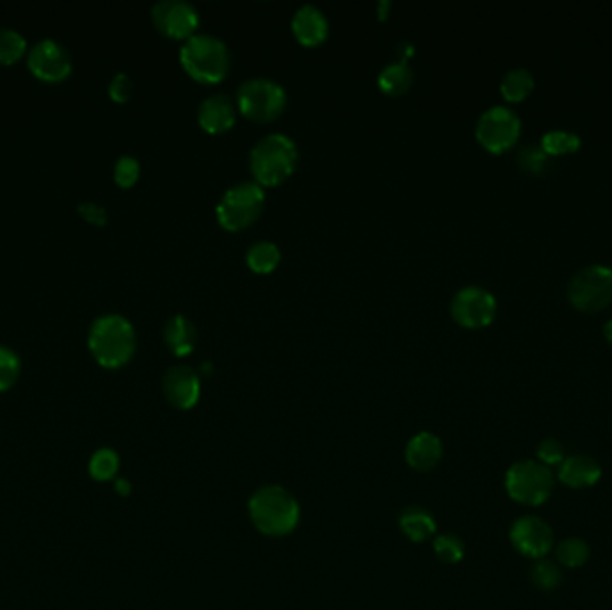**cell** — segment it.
Returning <instances> with one entry per match:
<instances>
[{"mask_svg":"<svg viewBox=\"0 0 612 610\" xmlns=\"http://www.w3.org/2000/svg\"><path fill=\"white\" fill-rule=\"evenodd\" d=\"M555 553L560 565L569 567V569H578L589 560L591 549H589V544L582 540L580 537H567L557 544Z\"/></svg>","mask_w":612,"mask_h":610,"instance_id":"obj_24","label":"cell"},{"mask_svg":"<svg viewBox=\"0 0 612 610\" xmlns=\"http://www.w3.org/2000/svg\"><path fill=\"white\" fill-rule=\"evenodd\" d=\"M88 348L103 367H122L136 350L135 326L120 314H104L90 326Z\"/></svg>","mask_w":612,"mask_h":610,"instance_id":"obj_1","label":"cell"},{"mask_svg":"<svg viewBox=\"0 0 612 610\" xmlns=\"http://www.w3.org/2000/svg\"><path fill=\"white\" fill-rule=\"evenodd\" d=\"M398 54H400V60H409L414 54V45L410 42H401L398 47Z\"/></svg>","mask_w":612,"mask_h":610,"instance_id":"obj_36","label":"cell"},{"mask_svg":"<svg viewBox=\"0 0 612 610\" xmlns=\"http://www.w3.org/2000/svg\"><path fill=\"white\" fill-rule=\"evenodd\" d=\"M281 260L279 247L270 240H258L249 245L245 252V261L251 270L258 274L270 272Z\"/></svg>","mask_w":612,"mask_h":610,"instance_id":"obj_22","label":"cell"},{"mask_svg":"<svg viewBox=\"0 0 612 610\" xmlns=\"http://www.w3.org/2000/svg\"><path fill=\"white\" fill-rule=\"evenodd\" d=\"M156 29L170 38H190L197 33L201 17L188 0H158L151 8Z\"/></svg>","mask_w":612,"mask_h":610,"instance_id":"obj_11","label":"cell"},{"mask_svg":"<svg viewBox=\"0 0 612 610\" xmlns=\"http://www.w3.org/2000/svg\"><path fill=\"white\" fill-rule=\"evenodd\" d=\"M557 478L560 483L571 489H587L600 482L601 467L589 455H571L557 469Z\"/></svg>","mask_w":612,"mask_h":610,"instance_id":"obj_17","label":"cell"},{"mask_svg":"<svg viewBox=\"0 0 612 610\" xmlns=\"http://www.w3.org/2000/svg\"><path fill=\"white\" fill-rule=\"evenodd\" d=\"M31 72L44 81H62L72 70L69 49L53 38H42L31 45L28 53Z\"/></svg>","mask_w":612,"mask_h":610,"instance_id":"obj_13","label":"cell"},{"mask_svg":"<svg viewBox=\"0 0 612 610\" xmlns=\"http://www.w3.org/2000/svg\"><path fill=\"white\" fill-rule=\"evenodd\" d=\"M496 297L482 286H464L450 302L453 321L471 330L489 326L496 317Z\"/></svg>","mask_w":612,"mask_h":610,"instance_id":"obj_10","label":"cell"},{"mask_svg":"<svg viewBox=\"0 0 612 610\" xmlns=\"http://www.w3.org/2000/svg\"><path fill=\"white\" fill-rule=\"evenodd\" d=\"M78 210H79V213H81L87 220H90V222H94V224H97V226H103V224L108 222V211H106L101 204H97V202H94V201H85V202H81V204L78 206Z\"/></svg>","mask_w":612,"mask_h":610,"instance_id":"obj_35","label":"cell"},{"mask_svg":"<svg viewBox=\"0 0 612 610\" xmlns=\"http://www.w3.org/2000/svg\"><path fill=\"white\" fill-rule=\"evenodd\" d=\"M115 490H117L120 496H129V492H131V485H129V482H128V480H124V478H119V480L115 482Z\"/></svg>","mask_w":612,"mask_h":610,"instance_id":"obj_37","label":"cell"},{"mask_svg":"<svg viewBox=\"0 0 612 610\" xmlns=\"http://www.w3.org/2000/svg\"><path fill=\"white\" fill-rule=\"evenodd\" d=\"M265 206L263 186L256 181L231 185L217 202V220L227 231H240L251 226Z\"/></svg>","mask_w":612,"mask_h":610,"instance_id":"obj_5","label":"cell"},{"mask_svg":"<svg viewBox=\"0 0 612 610\" xmlns=\"http://www.w3.org/2000/svg\"><path fill=\"white\" fill-rule=\"evenodd\" d=\"M163 341L176 357H186L195 350L197 344L195 325L188 317L176 314L165 323Z\"/></svg>","mask_w":612,"mask_h":610,"instance_id":"obj_19","label":"cell"},{"mask_svg":"<svg viewBox=\"0 0 612 610\" xmlns=\"http://www.w3.org/2000/svg\"><path fill=\"white\" fill-rule=\"evenodd\" d=\"M108 92H110V97L117 103H126L129 101L131 94H133V81L128 74L124 72H119L117 76H113V79L110 81V87H108Z\"/></svg>","mask_w":612,"mask_h":610,"instance_id":"obj_34","label":"cell"},{"mask_svg":"<svg viewBox=\"0 0 612 610\" xmlns=\"http://www.w3.org/2000/svg\"><path fill=\"white\" fill-rule=\"evenodd\" d=\"M541 147L548 156L576 152L580 149V136L567 131H548L541 138Z\"/></svg>","mask_w":612,"mask_h":610,"instance_id":"obj_27","label":"cell"},{"mask_svg":"<svg viewBox=\"0 0 612 610\" xmlns=\"http://www.w3.org/2000/svg\"><path fill=\"white\" fill-rule=\"evenodd\" d=\"M249 515L261 533L285 535L299 523V505L283 487L269 485L252 494Z\"/></svg>","mask_w":612,"mask_h":610,"instance_id":"obj_4","label":"cell"},{"mask_svg":"<svg viewBox=\"0 0 612 610\" xmlns=\"http://www.w3.org/2000/svg\"><path fill=\"white\" fill-rule=\"evenodd\" d=\"M297 158V145L288 135L269 133L249 151V167L258 185L272 186L295 170Z\"/></svg>","mask_w":612,"mask_h":610,"instance_id":"obj_3","label":"cell"},{"mask_svg":"<svg viewBox=\"0 0 612 610\" xmlns=\"http://www.w3.org/2000/svg\"><path fill=\"white\" fill-rule=\"evenodd\" d=\"M113 176H115L117 185H120V186H124V188L135 185L136 179H138V176H140V161H138L135 156H129V154L120 156V158L115 161Z\"/></svg>","mask_w":612,"mask_h":610,"instance_id":"obj_32","label":"cell"},{"mask_svg":"<svg viewBox=\"0 0 612 610\" xmlns=\"http://www.w3.org/2000/svg\"><path fill=\"white\" fill-rule=\"evenodd\" d=\"M290 28L299 44L314 47L328 38L330 21L316 4H302L292 15Z\"/></svg>","mask_w":612,"mask_h":610,"instance_id":"obj_15","label":"cell"},{"mask_svg":"<svg viewBox=\"0 0 612 610\" xmlns=\"http://www.w3.org/2000/svg\"><path fill=\"white\" fill-rule=\"evenodd\" d=\"M407 462L412 469L426 473L437 467L442 458V442L430 432H421L407 444Z\"/></svg>","mask_w":612,"mask_h":610,"instance_id":"obj_18","label":"cell"},{"mask_svg":"<svg viewBox=\"0 0 612 610\" xmlns=\"http://www.w3.org/2000/svg\"><path fill=\"white\" fill-rule=\"evenodd\" d=\"M28 49V42L22 33L12 28H0V63H13Z\"/></svg>","mask_w":612,"mask_h":610,"instance_id":"obj_28","label":"cell"},{"mask_svg":"<svg viewBox=\"0 0 612 610\" xmlns=\"http://www.w3.org/2000/svg\"><path fill=\"white\" fill-rule=\"evenodd\" d=\"M567 301L585 314L608 307L612 301V270L605 265H589L578 270L567 284Z\"/></svg>","mask_w":612,"mask_h":610,"instance_id":"obj_8","label":"cell"},{"mask_svg":"<svg viewBox=\"0 0 612 610\" xmlns=\"http://www.w3.org/2000/svg\"><path fill=\"white\" fill-rule=\"evenodd\" d=\"M119 455L110 449V448H103V449H97L92 458H90V464H88V471H90V476L97 482H108V480H113L117 471H119Z\"/></svg>","mask_w":612,"mask_h":610,"instance_id":"obj_25","label":"cell"},{"mask_svg":"<svg viewBox=\"0 0 612 610\" xmlns=\"http://www.w3.org/2000/svg\"><path fill=\"white\" fill-rule=\"evenodd\" d=\"M163 394L167 401L181 410L192 408L201 396L199 373L190 366H174L163 376Z\"/></svg>","mask_w":612,"mask_h":610,"instance_id":"obj_14","label":"cell"},{"mask_svg":"<svg viewBox=\"0 0 612 610\" xmlns=\"http://www.w3.org/2000/svg\"><path fill=\"white\" fill-rule=\"evenodd\" d=\"M378 87L382 92L389 95H401L405 94L414 81V70L409 60H396L387 63L378 74Z\"/></svg>","mask_w":612,"mask_h":610,"instance_id":"obj_20","label":"cell"},{"mask_svg":"<svg viewBox=\"0 0 612 610\" xmlns=\"http://www.w3.org/2000/svg\"><path fill=\"white\" fill-rule=\"evenodd\" d=\"M603 335H605V339L608 341V344L612 346V319L605 323V326H603Z\"/></svg>","mask_w":612,"mask_h":610,"instance_id":"obj_38","label":"cell"},{"mask_svg":"<svg viewBox=\"0 0 612 610\" xmlns=\"http://www.w3.org/2000/svg\"><path fill=\"white\" fill-rule=\"evenodd\" d=\"M434 549H435V555L446 564H457L464 556V542L455 533L439 535L434 540Z\"/></svg>","mask_w":612,"mask_h":610,"instance_id":"obj_30","label":"cell"},{"mask_svg":"<svg viewBox=\"0 0 612 610\" xmlns=\"http://www.w3.org/2000/svg\"><path fill=\"white\" fill-rule=\"evenodd\" d=\"M197 120L208 133H224L236 120V104L224 92L204 97L197 108Z\"/></svg>","mask_w":612,"mask_h":610,"instance_id":"obj_16","label":"cell"},{"mask_svg":"<svg viewBox=\"0 0 612 610\" xmlns=\"http://www.w3.org/2000/svg\"><path fill=\"white\" fill-rule=\"evenodd\" d=\"M519 167L532 176H541L546 172L548 167V154L542 151L541 145H526L517 154Z\"/></svg>","mask_w":612,"mask_h":610,"instance_id":"obj_31","label":"cell"},{"mask_svg":"<svg viewBox=\"0 0 612 610\" xmlns=\"http://www.w3.org/2000/svg\"><path fill=\"white\" fill-rule=\"evenodd\" d=\"M400 528L410 540L421 542L435 533V519L421 507H409L400 515Z\"/></svg>","mask_w":612,"mask_h":610,"instance_id":"obj_21","label":"cell"},{"mask_svg":"<svg viewBox=\"0 0 612 610\" xmlns=\"http://www.w3.org/2000/svg\"><path fill=\"white\" fill-rule=\"evenodd\" d=\"M566 458L564 446L557 439H544L537 446V462L546 467H558Z\"/></svg>","mask_w":612,"mask_h":610,"instance_id":"obj_33","label":"cell"},{"mask_svg":"<svg viewBox=\"0 0 612 610\" xmlns=\"http://www.w3.org/2000/svg\"><path fill=\"white\" fill-rule=\"evenodd\" d=\"M21 357L13 350L0 346V392H4L15 385V382L21 376Z\"/></svg>","mask_w":612,"mask_h":610,"instance_id":"obj_29","label":"cell"},{"mask_svg":"<svg viewBox=\"0 0 612 610\" xmlns=\"http://www.w3.org/2000/svg\"><path fill=\"white\" fill-rule=\"evenodd\" d=\"M179 62L195 81L219 83L229 72L231 51L220 37L197 31L181 45Z\"/></svg>","mask_w":612,"mask_h":610,"instance_id":"obj_2","label":"cell"},{"mask_svg":"<svg viewBox=\"0 0 612 610\" xmlns=\"http://www.w3.org/2000/svg\"><path fill=\"white\" fill-rule=\"evenodd\" d=\"M475 135L487 151L505 152L519 140L521 120L510 108L492 106L480 115Z\"/></svg>","mask_w":612,"mask_h":610,"instance_id":"obj_9","label":"cell"},{"mask_svg":"<svg viewBox=\"0 0 612 610\" xmlns=\"http://www.w3.org/2000/svg\"><path fill=\"white\" fill-rule=\"evenodd\" d=\"M530 580L539 590H553L560 585L562 569L553 560L539 558L530 569Z\"/></svg>","mask_w":612,"mask_h":610,"instance_id":"obj_26","label":"cell"},{"mask_svg":"<svg viewBox=\"0 0 612 610\" xmlns=\"http://www.w3.org/2000/svg\"><path fill=\"white\" fill-rule=\"evenodd\" d=\"M553 485V471L537 460H519L505 474L507 494L514 501L528 507L542 505L551 496Z\"/></svg>","mask_w":612,"mask_h":610,"instance_id":"obj_7","label":"cell"},{"mask_svg":"<svg viewBox=\"0 0 612 610\" xmlns=\"http://www.w3.org/2000/svg\"><path fill=\"white\" fill-rule=\"evenodd\" d=\"M533 87V76L526 69H512L503 76L500 90L509 103H521L532 94Z\"/></svg>","mask_w":612,"mask_h":610,"instance_id":"obj_23","label":"cell"},{"mask_svg":"<svg viewBox=\"0 0 612 610\" xmlns=\"http://www.w3.org/2000/svg\"><path fill=\"white\" fill-rule=\"evenodd\" d=\"M510 542L521 555L539 560L555 546L551 526L537 515H523L510 526Z\"/></svg>","mask_w":612,"mask_h":610,"instance_id":"obj_12","label":"cell"},{"mask_svg":"<svg viewBox=\"0 0 612 610\" xmlns=\"http://www.w3.org/2000/svg\"><path fill=\"white\" fill-rule=\"evenodd\" d=\"M286 106V92L281 83L256 76L245 79L236 90V108L242 115L256 122L274 120Z\"/></svg>","mask_w":612,"mask_h":610,"instance_id":"obj_6","label":"cell"}]
</instances>
